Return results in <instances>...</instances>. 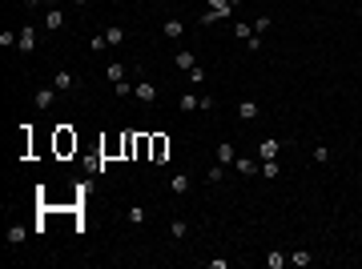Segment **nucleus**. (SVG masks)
<instances>
[{
	"label": "nucleus",
	"mask_w": 362,
	"mask_h": 269,
	"mask_svg": "<svg viewBox=\"0 0 362 269\" xmlns=\"http://www.w3.org/2000/svg\"><path fill=\"white\" fill-rule=\"evenodd\" d=\"M52 149H56V157L77 153V133H73V125H56V133H52Z\"/></svg>",
	"instance_id": "f257e3e1"
},
{
	"label": "nucleus",
	"mask_w": 362,
	"mask_h": 269,
	"mask_svg": "<svg viewBox=\"0 0 362 269\" xmlns=\"http://www.w3.org/2000/svg\"><path fill=\"white\" fill-rule=\"evenodd\" d=\"M149 161L153 165L169 161V137H165V133H153V137H149Z\"/></svg>",
	"instance_id": "f03ea898"
},
{
	"label": "nucleus",
	"mask_w": 362,
	"mask_h": 269,
	"mask_svg": "<svg viewBox=\"0 0 362 269\" xmlns=\"http://www.w3.org/2000/svg\"><path fill=\"white\" fill-rule=\"evenodd\" d=\"M37 36H41V28H37V24H24V28H20V41H16V45H20L24 53H32V49H37Z\"/></svg>",
	"instance_id": "7ed1b4c3"
},
{
	"label": "nucleus",
	"mask_w": 362,
	"mask_h": 269,
	"mask_svg": "<svg viewBox=\"0 0 362 269\" xmlns=\"http://www.w3.org/2000/svg\"><path fill=\"white\" fill-rule=\"evenodd\" d=\"M52 89H56V93H69V89H77V72H69V68H60V72L52 76Z\"/></svg>",
	"instance_id": "20e7f679"
},
{
	"label": "nucleus",
	"mask_w": 362,
	"mask_h": 269,
	"mask_svg": "<svg viewBox=\"0 0 362 269\" xmlns=\"http://www.w3.org/2000/svg\"><path fill=\"white\" fill-rule=\"evenodd\" d=\"M278 153H282V141H278V137H266V141L258 145V157H261V161H270V157H278Z\"/></svg>",
	"instance_id": "39448f33"
},
{
	"label": "nucleus",
	"mask_w": 362,
	"mask_h": 269,
	"mask_svg": "<svg viewBox=\"0 0 362 269\" xmlns=\"http://www.w3.org/2000/svg\"><path fill=\"white\" fill-rule=\"evenodd\" d=\"M133 93H137V101H145V105H149V101H157V89H153V81H141V85H137Z\"/></svg>",
	"instance_id": "423d86ee"
},
{
	"label": "nucleus",
	"mask_w": 362,
	"mask_h": 269,
	"mask_svg": "<svg viewBox=\"0 0 362 269\" xmlns=\"http://www.w3.org/2000/svg\"><path fill=\"white\" fill-rule=\"evenodd\" d=\"M177 108L181 112H193V108H202V97L198 93H185V97H177Z\"/></svg>",
	"instance_id": "0eeeda50"
},
{
	"label": "nucleus",
	"mask_w": 362,
	"mask_h": 269,
	"mask_svg": "<svg viewBox=\"0 0 362 269\" xmlns=\"http://www.w3.org/2000/svg\"><path fill=\"white\" fill-rule=\"evenodd\" d=\"M234 165H238V173H242V177H254V173H261V165L250 161V157H238Z\"/></svg>",
	"instance_id": "6e6552de"
},
{
	"label": "nucleus",
	"mask_w": 362,
	"mask_h": 269,
	"mask_svg": "<svg viewBox=\"0 0 362 269\" xmlns=\"http://www.w3.org/2000/svg\"><path fill=\"white\" fill-rule=\"evenodd\" d=\"M206 4H209V12H217L221 20H225V16H234V4H229V0H206Z\"/></svg>",
	"instance_id": "1a4fd4ad"
},
{
	"label": "nucleus",
	"mask_w": 362,
	"mask_h": 269,
	"mask_svg": "<svg viewBox=\"0 0 362 269\" xmlns=\"http://www.w3.org/2000/svg\"><path fill=\"white\" fill-rule=\"evenodd\" d=\"M234 161H238V157H234V145L221 141V145H217V165H234Z\"/></svg>",
	"instance_id": "9d476101"
},
{
	"label": "nucleus",
	"mask_w": 362,
	"mask_h": 269,
	"mask_svg": "<svg viewBox=\"0 0 362 269\" xmlns=\"http://www.w3.org/2000/svg\"><path fill=\"white\" fill-rule=\"evenodd\" d=\"M238 117H242V121H254V117H258V101H242V105H238Z\"/></svg>",
	"instance_id": "9b49d317"
},
{
	"label": "nucleus",
	"mask_w": 362,
	"mask_h": 269,
	"mask_svg": "<svg viewBox=\"0 0 362 269\" xmlns=\"http://www.w3.org/2000/svg\"><path fill=\"white\" fill-rule=\"evenodd\" d=\"M125 217H129V225H145V217H149V213H145V205H129V213H125Z\"/></svg>",
	"instance_id": "f8f14e48"
},
{
	"label": "nucleus",
	"mask_w": 362,
	"mask_h": 269,
	"mask_svg": "<svg viewBox=\"0 0 362 269\" xmlns=\"http://www.w3.org/2000/svg\"><path fill=\"white\" fill-rule=\"evenodd\" d=\"M121 153H125V157H137V137H133V133L121 137Z\"/></svg>",
	"instance_id": "ddd939ff"
},
{
	"label": "nucleus",
	"mask_w": 362,
	"mask_h": 269,
	"mask_svg": "<svg viewBox=\"0 0 362 269\" xmlns=\"http://www.w3.org/2000/svg\"><path fill=\"white\" fill-rule=\"evenodd\" d=\"M169 189H173V193H189V173H177V177L169 181Z\"/></svg>",
	"instance_id": "4468645a"
},
{
	"label": "nucleus",
	"mask_w": 362,
	"mask_h": 269,
	"mask_svg": "<svg viewBox=\"0 0 362 269\" xmlns=\"http://www.w3.org/2000/svg\"><path fill=\"white\" fill-rule=\"evenodd\" d=\"M266 265H270V269H282V265H290V253H266Z\"/></svg>",
	"instance_id": "2eb2a0df"
},
{
	"label": "nucleus",
	"mask_w": 362,
	"mask_h": 269,
	"mask_svg": "<svg viewBox=\"0 0 362 269\" xmlns=\"http://www.w3.org/2000/svg\"><path fill=\"white\" fill-rule=\"evenodd\" d=\"M173 64H177V68H185V72H189V68H193V53H189V49H181V53L173 56Z\"/></svg>",
	"instance_id": "dca6fc26"
},
{
	"label": "nucleus",
	"mask_w": 362,
	"mask_h": 269,
	"mask_svg": "<svg viewBox=\"0 0 362 269\" xmlns=\"http://www.w3.org/2000/svg\"><path fill=\"white\" fill-rule=\"evenodd\" d=\"M52 101H56V89H41L37 93V105L41 108H52Z\"/></svg>",
	"instance_id": "f3484780"
},
{
	"label": "nucleus",
	"mask_w": 362,
	"mask_h": 269,
	"mask_svg": "<svg viewBox=\"0 0 362 269\" xmlns=\"http://www.w3.org/2000/svg\"><path fill=\"white\" fill-rule=\"evenodd\" d=\"M105 72H109V81H113V85H117V81H125V64H117V60H113V64H105Z\"/></svg>",
	"instance_id": "a211bd4d"
},
{
	"label": "nucleus",
	"mask_w": 362,
	"mask_h": 269,
	"mask_svg": "<svg viewBox=\"0 0 362 269\" xmlns=\"http://www.w3.org/2000/svg\"><path fill=\"white\" fill-rule=\"evenodd\" d=\"M310 261H314V257L306 253V249H294V253H290V265H298V269H302V265H310Z\"/></svg>",
	"instance_id": "6ab92c4d"
},
{
	"label": "nucleus",
	"mask_w": 362,
	"mask_h": 269,
	"mask_svg": "<svg viewBox=\"0 0 362 269\" xmlns=\"http://www.w3.org/2000/svg\"><path fill=\"white\" fill-rule=\"evenodd\" d=\"M60 24H64V12H60V8H52L49 16H45V28H60Z\"/></svg>",
	"instance_id": "aec40b11"
},
{
	"label": "nucleus",
	"mask_w": 362,
	"mask_h": 269,
	"mask_svg": "<svg viewBox=\"0 0 362 269\" xmlns=\"http://www.w3.org/2000/svg\"><path fill=\"white\" fill-rule=\"evenodd\" d=\"M261 173H266V181H274V177L282 173V165H278L274 157H270V161H261Z\"/></svg>",
	"instance_id": "412c9836"
},
{
	"label": "nucleus",
	"mask_w": 362,
	"mask_h": 269,
	"mask_svg": "<svg viewBox=\"0 0 362 269\" xmlns=\"http://www.w3.org/2000/svg\"><path fill=\"white\" fill-rule=\"evenodd\" d=\"M181 32H185V28H181V20H165V36H169V41H177Z\"/></svg>",
	"instance_id": "4be33fe9"
},
{
	"label": "nucleus",
	"mask_w": 362,
	"mask_h": 269,
	"mask_svg": "<svg viewBox=\"0 0 362 269\" xmlns=\"http://www.w3.org/2000/svg\"><path fill=\"white\" fill-rule=\"evenodd\" d=\"M105 41L109 45H125V28H105Z\"/></svg>",
	"instance_id": "5701e85b"
},
{
	"label": "nucleus",
	"mask_w": 362,
	"mask_h": 269,
	"mask_svg": "<svg viewBox=\"0 0 362 269\" xmlns=\"http://www.w3.org/2000/svg\"><path fill=\"white\" fill-rule=\"evenodd\" d=\"M24 241V225H8V245H20Z\"/></svg>",
	"instance_id": "b1692460"
},
{
	"label": "nucleus",
	"mask_w": 362,
	"mask_h": 269,
	"mask_svg": "<svg viewBox=\"0 0 362 269\" xmlns=\"http://www.w3.org/2000/svg\"><path fill=\"white\" fill-rule=\"evenodd\" d=\"M234 36H238V41H250V36H254V24H234Z\"/></svg>",
	"instance_id": "393cba45"
},
{
	"label": "nucleus",
	"mask_w": 362,
	"mask_h": 269,
	"mask_svg": "<svg viewBox=\"0 0 362 269\" xmlns=\"http://www.w3.org/2000/svg\"><path fill=\"white\" fill-rule=\"evenodd\" d=\"M169 233H173V237H177V241H181V237H185V233H189V225H185V221H169Z\"/></svg>",
	"instance_id": "a878e982"
},
{
	"label": "nucleus",
	"mask_w": 362,
	"mask_h": 269,
	"mask_svg": "<svg viewBox=\"0 0 362 269\" xmlns=\"http://www.w3.org/2000/svg\"><path fill=\"white\" fill-rule=\"evenodd\" d=\"M189 81H193V85H202V81H206V68H202V64H193V68H189Z\"/></svg>",
	"instance_id": "bb28decb"
},
{
	"label": "nucleus",
	"mask_w": 362,
	"mask_h": 269,
	"mask_svg": "<svg viewBox=\"0 0 362 269\" xmlns=\"http://www.w3.org/2000/svg\"><path fill=\"white\" fill-rule=\"evenodd\" d=\"M221 177H225V165H213V169H209V185H217Z\"/></svg>",
	"instance_id": "cd10ccee"
},
{
	"label": "nucleus",
	"mask_w": 362,
	"mask_h": 269,
	"mask_svg": "<svg viewBox=\"0 0 362 269\" xmlns=\"http://www.w3.org/2000/svg\"><path fill=\"white\" fill-rule=\"evenodd\" d=\"M105 45H109V41H105V32H101V36H93V41H89V49H93V53H105Z\"/></svg>",
	"instance_id": "c85d7f7f"
},
{
	"label": "nucleus",
	"mask_w": 362,
	"mask_h": 269,
	"mask_svg": "<svg viewBox=\"0 0 362 269\" xmlns=\"http://www.w3.org/2000/svg\"><path fill=\"white\" fill-rule=\"evenodd\" d=\"M16 41H20L16 32H0V49H8V45H16Z\"/></svg>",
	"instance_id": "c756f323"
},
{
	"label": "nucleus",
	"mask_w": 362,
	"mask_h": 269,
	"mask_svg": "<svg viewBox=\"0 0 362 269\" xmlns=\"http://www.w3.org/2000/svg\"><path fill=\"white\" fill-rule=\"evenodd\" d=\"M113 89H117V97H129V93H133V85H129V81H117Z\"/></svg>",
	"instance_id": "7c9ffc66"
},
{
	"label": "nucleus",
	"mask_w": 362,
	"mask_h": 269,
	"mask_svg": "<svg viewBox=\"0 0 362 269\" xmlns=\"http://www.w3.org/2000/svg\"><path fill=\"white\" fill-rule=\"evenodd\" d=\"M24 8H28V12H32V8H41V0H24Z\"/></svg>",
	"instance_id": "2f4dec72"
},
{
	"label": "nucleus",
	"mask_w": 362,
	"mask_h": 269,
	"mask_svg": "<svg viewBox=\"0 0 362 269\" xmlns=\"http://www.w3.org/2000/svg\"><path fill=\"white\" fill-rule=\"evenodd\" d=\"M73 4H89V0H73Z\"/></svg>",
	"instance_id": "473e14b6"
},
{
	"label": "nucleus",
	"mask_w": 362,
	"mask_h": 269,
	"mask_svg": "<svg viewBox=\"0 0 362 269\" xmlns=\"http://www.w3.org/2000/svg\"><path fill=\"white\" fill-rule=\"evenodd\" d=\"M49 4H60V0H49Z\"/></svg>",
	"instance_id": "72a5a7b5"
},
{
	"label": "nucleus",
	"mask_w": 362,
	"mask_h": 269,
	"mask_svg": "<svg viewBox=\"0 0 362 269\" xmlns=\"http://www.w3.org/2000/svg\"><path fill=\"white\" fill-rule=\"evenodd\" d=\"M358 16H362V4H358Z\"/></svg>",
	"instance_id": "f704fd0d"
}]
</instances>
